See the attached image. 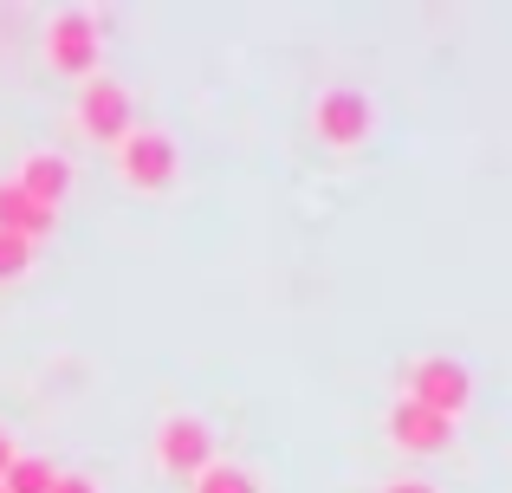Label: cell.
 <instances>
[{"mask_svg":"<svg viewBox=\"0 0 512 493\" xmlns=\"http://www.w3.org/2000/svg\"><path fill=\"white\" fill-rule=\"evenodd\" d=\"M52 481H59V468L46 455H13V468L0 474V493H52Z\"/></svg>","mask_w":512,"mask_h":493,"instance_id":"cell-10","label":"cell"},{"mask_svg":"<svg viewBox=\"0 0 512 493\" xmlns=\"http://www.w3.org/2000/svg\"><path fill=\"white\" fill-rule=\"evenodd\" d=\"M52 493H104V487L91 481V474H59V481H52Z\"/></svg>","mask_w":512,"mask_h":493,"instance_id":"cell-13","label":"cell"},{"mask_svg":"<svg viewBox=\"0 0 512 493\" xmlns=\"http://www.w3.org/2000/svg\"><path fill=\"white\" fill-rule=\"evenodd\" d=\"M7 182L26 195V202H39V208H52V215H59L78 176H72V156H65V150H26L20 169H13Z\"/></svg>","mask_w":512,"mask_h":493,"instance_id":"cell-8","label":"cell"},{"mask_svg":"<svg viewBox=\"0 0 512 493\" xmlns=\"http://www.w3.org/2000/svg\"><path fill=\"white\" fill-rule=\"evenodd\" d=\"M150 448H156V468H163V474H182V481H195L208 461H221V455H214V429L201 416H188V409H175V416L156 422Z\"/></svg>","mask_w":512,"mask_h":493,"instance_id":"cell-6","label":"cell"},{"mask_svg":"<svg viewBox=\"0 0 512 493\" xmlns=\"http://www.w3.org/2000/svg\"><path fill=\"white\" fill-rule=\"evenodd\" d=\"M312 137L325 143V150H363V143L376 137V104L363 98L357 85L318 91V104H312Z\"/></svg>","mask_w":512,"mask_h":493,"instance_id":"cell-5","label":"cell"},{"mask_svg":"<svg viewBox=\"0 0 512 493\" xmlns=\"http://www.w3.org/2000/svg\"><path fill=\"white\" fill-rule=\"evenodd\" d=\"M13 455H20V442H13V435H7V429H0V474H7V468H13Z\"/></svg>","mask_w":512,"mask_h":493,"instance_id":"cell-15","label":"cell"},{"mask_svg":"<svg viewBox=\"0 0 512 493\" xmlns=\"http://www.w3.org/2000/svg\"><path fill=\"white\" fill-rule=\"evenodd\" d=\"M46 65L52 72H65V78H78L85 85L91 72H98V52H104V20L98 13H85V7H65V13H52L46 20Z\"/></svg>","mask_w":512,"mask_h":493,"instance_id":"cell-3","label":"cell"},{"mask_svg":"<svg viewBox=\"0 0 512 493\" xmlns=\"http://www.w3.org/2000/svg\"><path fill=\"white\" fill-rule=\"evenodd\" d=\"M52 228H59V215H52V208H39V202H26V195L0 176V234H20V241L39 247Z\"/></svg>","mask_w":512,"mask_h":493,"instance_id":"cell-9","label":"cell"},{"mask_svg":"<svg viewBox=\"0 0 512 493\" xmlns=\"http://www.w3.org/2000/svg\"><path fill=\"white\" fill-rule=\"evenodd\" d=\"M175 176H182V143H175L163 124H137L124 143H117V182H124V189L169 195Z\"/></svg>","mask_w":512,"mask_h":493,"instance_id":"cell-2","label":"cell"},{"mask_svg":"<svg viewBox=\"0 0 512 493\" xmlns=\"http://www.w3.org/2000/svg\"><path fill=\"white\" fill-rule=\"evenodd\" d=\"M402 403H415V409H435V416L461 422L467 409H474V370H467L461 357H441V351H428V357H415V364L402 370Z\"/></svg>","mask_w":512,"mask_h":493,"instance_id":"cell-1","label":"cell"},{"mask_svg":"<svg viewBox=\"0 0 512 493\" xmlns=\"http://www.w3.org/2000/svg\"><path fill=\"white\" fill-rule=\"evenodd\" d=\"M78 130H85L91 143H124L130 130H137V104H130V85H117L111 72H91L85 85H78V104H72Z\"/></svg>","mask_w":512,"mask_h":493,"instance_id":"cell-4","label":"cell"},{"mask_svg":"<svg viewBox=\"0 0 512 493\" xmlns=\"http://www.w3.org/2000/svg\"><path fill=\"white\" fill-rule=\"evenodd\" d=\"M383 429H389V448H402V455H448L461 422L435 416V409H415V403H402V396H396L389 416H383Z\"/></svg>","mask_w":512,"mask_h":493,"instance_id":"cell-7","label":"cell"},{"mask_svg":"<svg viewBox=\"0 0 512 493\" xmlns=\"http://www.w3.org/2000/svg\"><path fill=\"white\" fill-rule=\"evenodd\" d=\"M383 493H441V487H435V481H415V474H396Z\"/></svg>","mask_w":512,"mask_h":493,"instance_id":"cell-14","label":"cell"},{"mask_svg":"<svg viewBox=\"0 0 512 493\" xmlns=\"http://www.w3.org/2000/svg\"><path fill=\"white\" fill-rule=\"evenodd\" d=\"M195 493H260V481H253L240 461H208V468L195 474Z\"/></svg>","mask_w":512,"mask_h":493,"instance_id":"cell-11","label":"cell"},{"mask_svg":"<svg viewBox=\"0 0 512 493\" xmlns=\"http://www.w3.org/2000/svg\"><path fill=\"white\" fill-rule=\"evenodd\" d=\"M33 241H20V234H0V286H13V279L33 273Z\"/></svg>","mask_w":512,"mask_h":493,"instance_id":"cell-12","label":"cell"}]
</instances>
